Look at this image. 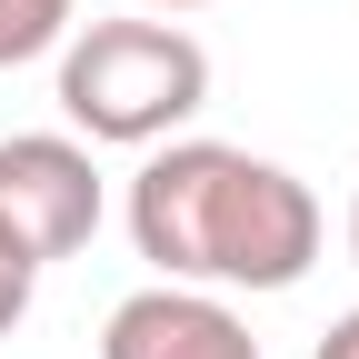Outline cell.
<instances>
[{
    "label": "cell",
    "mask_w": 359,
    "mask_h": 359,
    "mask_svg": "<svg viewBox=\"0 0 359 359\" xmlns=\"http://www.w3.org/2000/svg\"><path fill=\"white\" fill-rule=\"evenodd\" d=\"M130 240L180 290H299L320 259V200L259 150L160 140L130 180Z\"/></svg>",
    "instance_id": "obj_1"
},
{
    "label": "cell",
    "mask_w": 359,
    "mask_h": 359,
    "mask_svg": "<svg viewBox=\"0 0 359 359\" xmlns=\"http://www.w3.org/2000/svg\"><path fill=\"white\" fill-rule=\"evenodd\" d=\"M210 100V50L180 20H90L60 40V110L90 150H160Z\"/></svg>",
    "instance_id": "obj_2"
},
{
    "label": "cell",
    "mask_w": 359,
    "mask_h": 359,
    "mask_svg": "<svg viewBox=\"0 0 359 359\" xmlns=\"http://www.w3.org/2000/svg\"><path fill=\"white\" fill-rule=\"evenodd\" d=\"M0 230L30 269H50L70 250H90L100 230V160L70 130H20L0 140Z\"/></svg>",
    "instance_id": "obj_3"
},
{
    "label": "cell",
    "mask_w": 359,
    "mask_h": 359,
    "mask_svg": "<svg viewBox=\"0 0 359 359\" xmlns=\"http://www.w3.org/2000/svg\"><path fill=\"white\" fill-rule=\"evenodd\" d=\"M100 359H259V339H250V320H240L219 290L160 280V290H130V299L110 309Z\"/></svg>",
    "instance_id": "obj_4"
},
{
    "label": "cell",
    "mask_w": 359,
    "mask_h": 359,
    "mask_svg": "<svg viewBox=\"0 0 359 359\" xmlns=\"http://www.w3.org/2000/svg\"><path fill=\"white\" fill-rule=\"evenodd\" d=\"M70 40V0H0V70H20Z\"/></svg>",
    "instance_id": "obj_5"
},
{
    "label": "cell",
    "mask_w": 359,
    "mask_h": 359,
    "mask_svg": "<svg viewBox=\"0 0 359 359\" xmlns=\"http://www.w3.org/2000/svg\"><path fill=\"white\" fill-rule=\"evenodd\" d=\"M30 290H40V269L11 250V230H0V339H11V330L30 320Z\"/></svg>",
    "instance_id": "obj_6"
},
{
    "label": "cell",
    "mask_w": 359,
    "mask_h": 359,
    "mask_svg": "<svg viewBox=\"0 0 359 359\" xmlns=\"http://www.w3.org/2000/svg\"><path fill=\"white\" fill-rule=\"evenodd\" d=\"M320 359H359V309H349V320H330V330H320Z\"/></svg>",
    "instance_id": "obj_7"
},
{
    "label": "cell",
    "mask_w": 359,
    "mask_h": 359,
    "mask_svg": "<svg viewBox=\"0 0 359 359\" xmlns=\"http://www.w3.org/2000/svg\"><path fill=\"white\" fill-rule=\"evenodd\" d=\"M140 11H200V0H140Z\"/></svg>",
    "instance_id": "obj_8"
},
{
    "label": "cell",
    "mask_w": 359,
    "mask_h": 359,
    "mask_svg": "<svg viewBox=\"0 0 359 359\" xmlns=\"http://www.w3.org/2000/svg\"><path fill=\"white\" fill-rule=\"evenodd\" d=\"M349 259H359V200H349Z\"/></svg>",
    "instance_id": "obj_9"
}]
</instances>
